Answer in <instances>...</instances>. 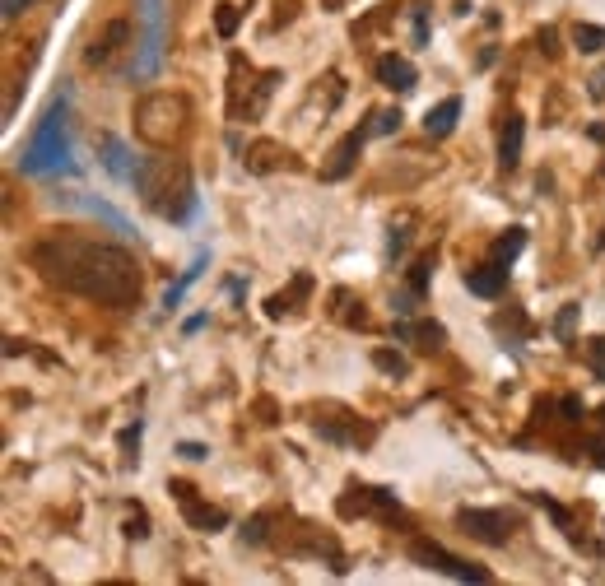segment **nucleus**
I'll return each instance as SVG.
<instances>
[{"instance_id":"obj_1","label":"nucleus","mask_w":605,"mask_h":586,"mask_svg":"<svg viewBox=\"0 0 605 586\" xmlns=\"http://www.w3.org/2000/svg\"><path fill=\"white\" fill-rule=\"evenodd\" d=\"M33 266L47 284L66 293H80L89 303L126 307L140 298V270L135 256L117 242L80 238V233H56L33 247Z\"/></svg>"},{"instance_id":"obj_2","label":"nucleus","mask_w":605,"mask_h":586,"mask_svg":"<svg viewBox=\"0 0 605 586\" xmlns=\"http://www.w3.org/2000/svg\"><path fill=\"white\" fill-rule=\"evenodd\" d=\"M135 191L145 196V205H154V210H159L163 219H173V224H187L191 214H196V182H191L187 159H177V154L149 159L145 168H140Z\"/></svg>"},{"instance_id":"obj_3","label":"nucleus","mask_w":605,"mask_h":586,"mask_svg":"<svg viewBox=\"0 0 605 586\" xmlns=\"http://www.w3.org/2000/svg\"><path fill=\"white\" fill-rule=\"evenodd\" d=\"M70 168V107L66 98H56L47 112H42L38 131L28 135L24 154H19V173L24 177H52Z\"/></svg>"},{"instance_id":"obj_4","label":"nucleus","mask_w":605,"mask_h":586,"mask_svg":"<svg viewBox=\"0 0 605 586\" xmlns=\"http://www.w3.org/2000/svg\"><path fill=\"white\" fill-rule=\"evenodd\" d=\"M187 126H191V107L182 94L159 89V94H145L135 103V135L149 149H173L187 135Z\"/></svg>"},{"instance_id":"obj_5","label":"nucleus","mask_w":605,"mask_h":586,"mask_svg":"<svg viewBox=\"0 0 605 586\" xmlns=\"http://www.w3.org/2000/svg\"><path fill=\"white\" fill-rule=\"evenodd\" d=\"M168 47V5L163 0H135V61L131 70L140 80H154L163 70Z\"/></svg>"},{"instance_id":"obj_6","label":"nucleus","mask_w":605,"mask_h":586,"mask_svg":"<svg viewBox=\"0 0 605 586\" xmlns=\"http://www.w3.org/2000/svg\"><path fill=\"white\" fill-rule=\"evenodd\" d=\"M457 526L471 540H480V545H508L512 531H517V521L508 517V512H498V507H461L457 512Z\"/></svg>"},{"instance_id":"obj_7","label":"nucleus","mask_w":605,"mask_h":586,"mask_svg":"<svg viewBox=\"0 0 605 586\" xmlns=\"http://www.w3.org/2000/svg\"><path fill=\"white\" fill-rule=\"evenodd\" d=\"M410 559H415L419 568H433V573L457 577V582H489V573H484V568H471V563H461L457 554H447V549H443V545H433V540H415V545H410Z\"/></svg>"},{"instance_id":"obj_8","label":"nucleus","mask_w":605,"mask_h":586,"mask_svg":"<svg viewBox=\"0 0 605 586\" xmlns=\"http://www.w3.org/2000/svg\"><path fill=\"white\" fill-rule=\"evenodd\" d=\"M56 205H61V210H80V214H89V219H103V224H108L117 238H135L131 219H126L117 205H108V200L89 196V191H61V196H56Z\"/></svg>"},{"instance_id":"obj_9","label":"nucleus","mask_w":605,"mask_h":586,"mask_svg":"<svg viewBox=\"0 0 605 586\" xmlns=\"http://www.w3.org/2000/svg\"><path fill=\"white\" fill-rule=\"evenodd\" d=\"M98 149H103L98 159H103V168H108L112 177H121V182H140V168H145V163L135 159L131 145H126L121 135H103V140H98Z\"/></svg>"},{"instance_id":"obj_10","label":"nucleus","mask_w":605,"mask_h":586,"mask_svg":"<svg viewBox=\"0 0 605 586\" xmlns=\"http://www.w3.org/2000/svg\"><path fill=\"white\" fill-rule=\"evenodd\" d=\"M373 131V126H359V131H350L345 140L336 145V159L322 163V177L326 182H345V177L354 173V163H359V149H363V135Z\"/></svg>"},{"instance_id":"obj_11","label":"nucleus","mask_w":605,"mask_h":586,"mask_svg":"<svg viewBox=\"0 0 605 586\" xmlns=\"http://www.w3.org/2000/svg\"><path fill=\"white\" fill-rule=\"evenodd\" d=\"M126 38H131V24H126V19H112L108 33H103V38H98L94 47L84 52V61H89V66H98V70H108V66H112V56H117L121 47H126Z\"/></svg>"},{"instance_id":"obj_12","label":"nucleus","mask_w":605,"mask_h":586,"mask_svg":"<svg viewBox=\"0 0 605 586\" xmlns=\"http://www.w3.org/2000/svg\"><path fill=\"white\" fill-rule=\"evenodd\" d=\"M377 80L387 84L391 94H410V89L419 84V75L405 56H382V61H377Z\"/></svg>"},{"instance_id":"obj_13","label":"nucleus","mask_w":605,"mask_h":586,"mask_svg":"<svg viewBox=\"0 0 605 586\" xmlns=\"http://www.w3.org/2000/svg\"><path fill=\"white\" fill-rule=\"evenodd\" d=\"M466 289L480 293V298H498V293L508 289V266H503V261H489V266L471 270V275H466Z\"/></svg>"},{"instance_id":"obj_14","label":"nucleus","mask_w":605,"mask_h":586,"mask_svg":"<svg viewBox=\"0 0 605 586\" xmlns=\"http://www.w3.org/2000/svg\"><path fill=\"white\" fill-rule=\"evenodd\" d=\"M522 140H526V121L522 117H508V126H503V140H498V163H503L508 173L522 163Z\"/></svg>"},{"instance_id":"obj_15","label":"nucleus","mask_w":605,"mask_h":586,"mask_svg":"<svg viewBox=\"0 0 605 586\" xmlns=\"http://www.w3.org/2000/svg\"><path fill=\"white\" fill-rule=\"evenodd\" d=\"M457 117H461V98H443L438 107H429V117H424V131L433 140H443V135L457 131Z\"/></svg>"},{"instance_id":"obj_16","label":"nucleus","mask_w":605,"mask_h":586,"mask_svg":"<svg viewBox=\"0 0 605 586\" xmlns=\"http://www.w3.org/2000/svg\"><path fill=\"white\" fill-rule=\"evenodd\" d=\"M205 266H210V252H201L187 270H182V280H173L168 289H163V307H168V312H173V307L182 303V298H187V289H191L196 280H201V270H205Z\"/></svg>"},{"instance_id":"obj_17","label":"nucleus","mask_w":605,"mask_h":586,"mask_svg":"<svg viewBox=\"0 0 605 586\" xmlns=\"http://www.w3.org/2000/svg\"><path fill=\"white\" fill-rule=\"evenodd\" d=\"M187 521L196 526V531H210V535L229 526V517H224L219 507H205V503H196V498H187Z\"/></svg>"},{"instance_id":"obj_18","label":"nucleus","mask_w":605,"mask_h":586,"mask_svg":"<svg viewBox=\"0 0 605 586\" xmlns=\"http://www.w3.org/2000/svg\"><path fill=\"white\" fill-rule=\"evenodd\" d=\"M573 47L587 52V56H596L605 47V28L601 24H578V28H573Z\"/></svg>"},{"instance_id":"obj_19","label":"nucleus","mask_w":605,"mask_h":586,"mask_svg":"<svg viewBox=\"0 0 605 586\" xmlns=\"http://www.w3.org/2000/svg\"><path fill=\"white\" fill-rule=\"evenodd\" d=\"M522 247H526V228H508V233L494 242V261H503V266H508V261L522 252Z\"/></svg>"},{"instance_id":"obj_20","label":"nucleus","mask_w":605,"mask_h":586,"mask_svg":"<svg viewBox=\"0 0 605 586\" xmlns=\"http://www.w3.org/2000/svg\"><path fill=\"white\" fill-rule=\"evenodd\" d=\"M373 363H377V368H382L387 377H405V373H410V363H405L401 354H391V349H377Z\"/></svg>"},{"instance_id":"obj_21","label":"nucleus","mask_w":605,"mask_h":586,"mask_svg":"<svg viewBox=\"0 0 605 586\" xmlns=\"http://www.w3.org/2000/svg\"><path fill=\"white\" fill-rule=\"evenodd\" d=\"M429 270H433V252L419 256L415 270H410V289H415V293H429Z\"/></svg>"},{"instance_id":"obj_22","label":"nucleus","mask_w":605,"mask_h":586,"mask_svg":"<svg viewBox=\"0 0 605 586\" xmlns=\"http://www.w3.org/2000/svg\"><path fill=\"white\" fill-rule=\"evenodd\" d=\"M415 335H419V349H438V345H443V326H438V321H419Z\"/></svg>"},{"instance_id":"obj_23","label":"nucleus","mask_w":605,"mask_h":586,"mask_svg":"<svg viewBox=\"0 0 605 586\" xmlns=\"http://www.w3.org/2000/svg\"><path fill=\"white\" fill-rule=\"evenodd\" d=\"M573 321H578V303H568L564 312H559V321H554V331H559L564 345H573Z\"/></svg>"},{"instance_id":"obj_24","label":"nucleus","mask_w":605,"mask_h":586,"mask_svg":"<svg viewBox=\"0 0 605 586\" xmlns=\"http://www.w3.org/2000/svg\"><path fill=\"white\" fill-rule=\"evenodd\" d=\"M391 131H401V107H387V112H377V121H373V135H391Z\"/></svg>"},{"instance_id":"obj_25","label":"nucleus","mask_w":605,"mask_h":586,"mask_svg":"<svg viewBox=\"0 0 605 586\" xmlns=\"http://www.w3.org/2000/svg\"><path fill=\"white\" fill-rule=\"evenodd\" d=\"M219 38H233V33H238V10H233V5H219Z\"/></svg>"},{"instance_id":"obj_26","label":"nucleus","mask_w":605,"mask_h":586,"mask_svg":"<svg viewBox=\"0 0 605 586\" xmlns=\"http://www.w3.org/2000/svg\"><path fill=\"white\" fill-rule=\"evenodd\" d=\"M415 47H429V10L415 5Z\"/></svg>"},{"instance_id":"obj_27","label":"nucleus","mask_w":605,"mask_h":586,"mask_svg":"<svg viewBox=\"0 0 605 586\" xmlns=\"http://www.w3.org/2000/svg\"><path fill=\"white\" fill-rule=\"evenodd\" d=\"M419 298H424V293H415V289H410V293H396V298H391V307H396L401 317H410V312L419 307Z\"/></svg>"},{"instance_id":"obj_28","label":"nucleus","mask_w":605,"mask_h":586,"mask_svg":"<svg viewBox=\"0 0 605 586\" xmlns=\"http://www.w3.org/2000/svg\"><path fill=\"white\" fill-rule=\"evenodd\" d=\"M405 242H410V228H391V238H387V256H391V261L405 252Z\"/></svg>"},{"instance_id":"obj_29","label":"nucleus","mask_w":605,"mask_h":586,"mask_svg":"<svg viewBox=\"0 0 605 586\" xmlns=\"http://www.w3.org/2000/svg\"><path fill=\"white\" fill-rule=\"evenodd\" d=\"M242 540H247V545H261V540H266V517H256L252 526H242Z\"/></svg>"},{"instance_id":"obj_30","label":"nucleus","mask_w":605,"mask_h":586,"mask_svg":"<svg viewBox=\"0 0 605 586\" xmlns=\"http://www.w3.org/2000/svg\"><path fill=\"white\" fill-rule=\"evenodd\" d=\"M28 5H33V0H0V14H5V24H10V19H19V10H28Z\"/></svg>"},{"instance_id":"obj_31","label":"nucleus","mask_w":605,"mask_h":586,"mask_svg":"<svg viewBox=\"0 0 605 586\" xmlns=\"http://www.w3.org/2000/svg\"><path fill=\"white\" fill-rule=\"evenodd\" d=\"M592 363H596V377L605 382V340H592Z\"/></svg>"},{"instance_id":"obj_32","label":"nucleus","mask_w":605,"mask_h":586,"mask_svg":"<svg viewBox=\"0 0 605 586\" xmlns=\"http://www.w3.org/2000/svg\"><path fill=\"white\" fill-rule=\"evenodd\" d=\"M177 456H187V461H205V447H201V442H182Z\"/></svg>"},{"instance_id":"obj_33","label":"nucleus","mask_w":605,"mask_h":586,"mask_svg":"<svg viewBox=\"0 0 605 586\" xmlns=\"http://www.w3.org/2000/svg\"><path fill=\"white\" fill-rule=\"evenodd\" d=\"M559 405H564V419H582V400L578 396H564Z\"/></svg>"},{"instance_id":"obj_34","label":"nucleus","mask_w":605,"mask_h":586,"mask_svg":"<svg viewBox=\"0 0 605 586\" xmlns=\"http://www.w3.org/2000/svg\"><path fill=\"white\" fill-rule=\"evenodd\" d=\"M205 321H210V317H205V312H196V317H187V326H182V331L196 335V331H205Z\"/></svg>"},{"instance_id":"obj_35","label":"nucleus","mask_w":605,"mask_h":586,"mask_svg":"<svg viewBox=\"0 0 605 586\" xmlns=\"http://www.w3.org/2000/svg\"><path fill=\"white\" fill-rule=\"evenodd\" d=\"M126 535H135V540H145V535H149V526H145V517H135V521H131V526H126Z\"/></svg>"},{"instance_id":"obj_36","label":"nucleus","mask_w":605,"mask_h":586,"mask_svg":"<svg viewBox=\"0 0 605 586\" xmlns=\"http://www.w3.org/2000/svg\"><path fill=\"white\" fill-rule=\"evenodd\" d=\"M554 42H559V33H554V28H545V33H540V47H545V52H554Z\"/></svg>"},{"instance_id":"obj_37","label":"nucleus","mask_w":605,"mask_h":586,"mask_svg":"<svg viewBox=\"0 0 605 586\" xmlns=\"http://www.w3.org/2000/svg\"><path fill=\"white\" fill-rule=\"evenodd\" d=\"M592 456H596V461H601V466H605V438H601V442H596V447H592Z\"/></svg>"},{"instance_id":"obj_38","label":"nucleus","mask_w":605,"mask_h":586,"mask_svg":"<svg viewBox=\"0 0 605 586\" xmlns=\"http://www.w3.org/2000/svg\"><path fill=\"white\" fill-rule=\"evenodd\" d=\"M601 419H605V410H601Z\"/></svg>"}]
</instances>
